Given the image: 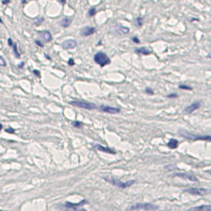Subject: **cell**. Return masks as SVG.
Returning <instances> with one entry per match:
<instances>
[{"label": "cell", "instance_id": "cell-1", "mask_svg": "<svg viewBox=\"0 0 211 211\" xmlns=\"http://www.w3.org/2000/svg\"><path fill=\"white\" fill-rule=\"evenodd\" d=\"M69 104L74 107L83 108V109H88V110H95L98 109V106L95 103H91V102L85 101V100H72L69 101Z\"/></svg>", "mask_w": 211, "mask_h": 211}, {"label": "cell", "instance_id": "cell-2", "mask_svg": "<svg viewBox=\"0 0 211 211\" xmlns=\"http://www.w3.org/2000/svg\"><path fill=\"white\" fill-rule=\"evenodd\" d=\"M104 180L106 181V182H109L110 184L114 185V187H118V189H128V187H130L131 185H133L135 183V180H129V181H126V182H122V181L118 180V179L116 178H111V177H104Z\"/></svg>", "mask_w": 211, "mask_h": 211}, {"label": "cell", "instance_id": "cell-3", "mask_svg": "<svg viewBox=\"0 0 211 211\" xmlns=\"http://www.w3.org/2000/svg\"><path fill=\"white\" fill-rule=\"evenodd\" d=\"M94 61H95L96 64L100 66V67H104L106 65H109L110 64V59L107 55H106L104 52H99L97 53L95 56H94Z\"/></svg>", "mask_w": 211, "mask_h": 211}, {"label": "cell", "instance_id": "cell-4", "mask_svg": "<svg viewBox=\"0 0 211 211\" xmlns=\"http://www.w3.org/2000/svg\"><path fill=\"white\" fill-rule=\"evenodd\" d=\"M180 136H182L183 138L189 139V140H203V141H210L211 142V136H201V135H195L192 134V133H189L187 131H180L179 132Z\"/></svg>", "mask_w": 211, "mask_h": 211}, {"label": "cell", "instance_id": "cell-5", "mask_svg": "<svg viewBox=\"0 0 211 211\" xmlns=\"http://www.w3.org/2000/svg\"><path fill=\"white\" fill-rule=\"evenodd\" d=\"M88 201L87 200H83V201L78 202V203H71V202H66L65 204H64V207L66 208V209L68 210H71V211H85V209H83V208H79L81 207V206H83L85 204H87Z\"/></svg>", "mask_w": 211, "mask_h": 211}, {"label": "cell", "instance_id": "cell-6", "mask_svg": "<svg viewBox=\"0 0 211 211\" xmlns=\"http://www.w3.org/2000/svg\"><path fill=\"white\" fill-rule=\"evenodd\" d=\"M138 209H143V210H156L159 209V206L154 205L150 203H138L135 205L131 206L130 210H138Z\"/></svg>", "mask_w": 211, "mask_h": 211}, {"label": "cell", "instance_id": "cell-7", "mask_svg": "<svg viewBox=\"0 0 211 211\" xmlns=\"http://www.w3.org/2000/svg\"><path fill=\"white\" fill-rule=\"evenodd\" d=\"M185 193L189 194V195L193 196H204L206 194L209 193V191L206 189H203V187H191V189H184Z\"/></svg>", "mask_w": 211, "mask_h": 211}, {"label": "cell", "instance_id": "cell-8", "mask_svg": "<svg viewBox=\"0 0 211 211\" xmlns=\"http://www.w3.org/2000/svg\"><path fill=\"white\" fill-rule=\"evenodd\" d=\"M98 109L102 112H105L108 114H116L121 112L120 107H114V106H109V105H100Z\"/></svg>", "mask_w": 211, "mask_h": 211}, {"label": "cell", "instance_id": "cell-9", "mask_svg": "<svg viewBox=\"0 0 211 211\" xmlns=\"http://www.w3.org/2000/svg\"><path fill=\"white\" fill-rule=\"evenodd\" d=\"M200 107H201V101H195L192 104H189V106H187V107L183 109V112H184L185 114H191L193 113V112H195L196 110L199 109Z\"/></svg>", "mask_w": 211, "mask_h": 211}, {"label": "cell", "instance_id": "cell-10", "mask_svg": "<svg viewBox=\"0 0 211 211\" xmlns=\"http://www.w3.org/2000/svg\"><path fill=\"white\" fill-rule=\"evenodd\" d=\"M93 149L99 150V151H102V152H107V154H116V150L111 149V148L108 147V146H103L101 145V144H95V145L93 146Z\"/></svg>", "mask_w": 211, "mask_h": 211}, {"label": "cell", "instance_id": "cell-11", "mask_svg": "<svg viewBox=\"0 0 211 211\" xmlns=\"http://www.w3.org/2000/svg\"><path fill=\"white\" fill-rule=\"evenodd\" d=\"M95 32H96L95 27H89V26L83 27L80 30V36L87 37V36H90V35H93Z\"/></svg>", "mask_w": 211, "mask_h": 211}, {"label": "cell", "instance_id": "cell-12", "mask_svg": "<svg viewBox=\"0 0 211 211\" xmlns=\"http://www.w3.org/2000/svg\"><path fill=\"white\" fill-rule=\"evenodd\" d=\"M62 47L64 50H73L76 47V41L74 39H66L62 43Z\"/></svg>", "mask_w": 211, "mask_h": 211}, {"label": "cell", "instance_id": "cell-13", "mask_svg": "<svg viewBox=\"0 0 211 211\" xmlns=\"http://www.w3.org/2000/svg\"><path fill=\"white\" fill-rule=\"evenodd\" d=\"M174 176L180 177V178H182V179H187V180L194 181V182H197V181H199V179H198L196 176H194V175H191V174H187V173H176V174H174Z\"/></svg>", "mask_w": 211, "mask_h": 211}, {"label": "cell", "instance_id": "cell-14", "mask_svg": "<svg viewBox=\"0 0 211 211\" xmlns=\"http://www.w3.org/2000/svg\"><path fill=\"white\" fill-rule=\"evenodd\" d=\"M39 36L41 37V39H42L44 42H50V41L52 40V34L50 31L47 30H44V31H41V32H39Z\"/></svg>", "mask_w": 211, "mask_h": 211}, {"label": "cell", "instance_id": "cell-15", "mask_svg": "<svg viewBox=\"0 0 211 211\" xmlns=\"http://www.w3.org/2000/svg\"><path fill=\"white\" fill-rule=\"evenodd\" d=\"M187 211H211V205H200L197 207H192Z\"/></svg>", "mask_w": 211, "mask_h": 211}, {"label": "cell", "instance_id": "cell-16", "mask_svg": "<svg viewBox=\"0 0 211 211\" xmlns=\"http://www.w3.org/2000/svg\"><path fill=\"white\" fill-rule=\"evenodd\" d=\"M135 52H136L137 54H140V55H144V56H148V55H150V53H151V52L148 50V47H145L136 49Z\"/></svg>", "mask_w": 211, "mask_h": 211}, {"label": "cell", "instance_id": "cell-17", "mask_svg": "<svg viewBox=\"0 0 211 211\" xmlns=\"http://www.w3.org/2000/svg\"><path fill=\"white\" fill-rule=\"evenodd\" d=\"M71 22H72V20H71V18H68V17H65V18H63L61 20V22H60V24H61V26L63 27V28H67V27L70 26Z\"/></svg>", "mask_w": 211, "mask_h": 211}, {"label": "cell", "instance_id": "cell-18", "mask_svg": "<svg viewBox=\"0 0 211 211\" xmlns=\"http://www.w3.org/2000/svg\"><path fill=\"white\" fill-rule=\"evenodd\" d=\"M167 146H168L169 148H171V149H175V148L178 147V140L173 138L170 139L168 143H167Z\"/></svg>", "mask_w": 211, "mask_h": 211}, {"label": "cell", "instance_id": "cell-19", "mask_svg": "<svg viewBox=\"0 0 211 211\" xmlns=\"http://www.w3.org/2000/svg\"><path fill=\"white\" fill-rule=\"evenodd\" d=\"M118 28L116 29V32H118L120 34H128L129 33V28L122 26V25H118Z\"/></svg>", "mask_w": 211, "mask_h": 211}, {"label": "cell", "instance_id": "cell-20", "mask_svg": "<svg viewBox=\"0 0 211 211\" xmlns=\"http://www.w3.org/2000/svg\"><path fill=\"white\" fill-rule=\"evenodd\" d=\"M11 47H12V51H14V55H16V57L18 58V59H20V58H21V54H20V52H19V50H18V45H17V43H14Z\"/></svg>", "mask_w": 211, "mask_h": 211}, {"label": "cell", "instance_id": "cell-21", "mask_svg": "<svg viewBox=\"0 0 211 211\" xmlns=\"http://www.w3.org/2000/svg\"><path fill=\"white\" fill-rule=\"evenodd\" d=\"M72 126L74 127V128H76V129H79V128H81V127L83 126V124L81 122H79V121H74V122L72 123Z\"/></svg>", "mask_w": 211, "mask_h": 211}, {"label": "cell", "instance_id": "cell-22", "mask_svg": "<svg viewBox=\"0 0 211 211\" xmlns=\"http://www.w3.org/2000/svg\"><path fill=\"white\" fill-rule=\"evenodd\" d=\"M178 88L181 90H187V91H192V90H193V88L189 87V85H179Z\"/></svg>", "mask_w": 211, "mask_h": 211}, {"label": "cell", "instance_id": "cell-23", "mask_svg": "<svg viewBox=\"0 0 211 211\" xmlns=\"http://www.w3.org/2000/svg\"><path fill=\"white\" fill-rule=\"evenodd\" d=\"M96 12H97V10H96L95 7H92L91 9L89 10V16L90 17H94L96 14Z\"/></svg>", "mask_w": 211, "mask_h": 211}, {"label": "cell", "instance_id": "cell-24", "mask_svg": "<svg viewBox=\"0 0 211 211\" xmlns=\"http://www.w3.org/2000/svg\"><path fill=\"white\" fill-rule=\"evenodd\" d=\"M136 23H137V26L141 27L142 25H143V19L140 18V17H139V18H137L136 19Z\"/></svg>", "mask_w": 211, "mask_h": 211}, {"label": "cell", "instance_id": "cell-25", "mask_svg": "<svg viewBox=\"0 0 211 211\" xmlns=\"http://www.w3.org/2000/svg\"><path fill=\"white\" fill-rule=\"evenodd\" d=\"M145 93L148 94V95H154V92L152 91V89H150V88H146V89H145Z\"/></svg>", "mask_w": 211, "mask_h": 211}, {"label": "cell", "instance_id": "cell-26", "mask_svg": "<svg viewBox=\"0 0 211 211\" xmlns=\"http://www.w3.org/2000/svg\"><path fill=\"white\" fill-rule=\"evenodd\" d=\"M177 97H178V95H177L176 93H172L167 95V98H169V99H173V98H177Z\"/></svg>", "mask_w": 211, "mask_h": 211}, {"label": "cell", "instance_id": "cell-27", "mask_svg": "<svg viewBox=\"0 0 211 211\" xmlns=\"http://www.w3.org/2000/svg\"><path fill=\"white\" fill-rule=\"evenodd\" d=\"M132 41L134 43H137V44H138V43H140V40H139V38L137 36H134V37H132Z\"/></svg>", "mask_w": 211, "mask_h": 211}, {"label": "cell", "instance_id": "cell-28", "mask_svg": "<svg viewBox=\"0 0 211 211\" xmlns=\"http://www.w3.org/2000/svg\"><path fill=\"white\" fill-rule=\"evenodd\" d=\"M0 62H1V66H2V67H5V66H6V62H5V60H4L3 57H0Z\"/></svg>", "mask_w": 211, "mask_h": 211}, {"label": "cell", "instance_id": "cell-29", "mask_svg": "<svg viewBox=\"0 0 211 211\" xmlns=\"http://www.w3.org/2000/svg\"><path fill=\"white\" fill-rule=\"evenodd\" d=\"M5 132L11 133V134H14V130L12 128H6V129H5Z\"/></svg>", "mask_w": 211, "mask_h": 211}, {"label": "cell", "instance_id": "cell-30", "mask_svg": "<svg viewBox=\"0 0 211 211\" xmlns=\"http://www.w3.org/2000/svg\"><path fill=\"white\" fill-rule=\"evenodd\" d=\"M35 43H36V44L38 45V47H43V45H44L42 42H40L39 40H35Z\"/></svg>", "mask_w": 211, "mask_h": 211}, {"label": "cell", "instance_id": "cell-31", "mask_svg": "<svg viewBox=\"0 0 211 211\" xmlns=\"http://www.w3.org/2000/svg\"><path fill=\"white\" fill-rule=\"evenodd\" d=\"M7 43H8V45H9L10 47H11L12 44H14V42H12V39H11V38H8V39H7Z\"/></svg>", "mask_w": 211, "mask_h": 211}, {"label": "cell", "instance_id": "cell-32", "mask_svg": "<svg viewBox=\"0 0 211 211\" xmlns=\"http://www.w3.org/2000/svg\"><path fill=\"white\" fill-rule=\"evenodd\" d=\"M37 20H38V21H37V22L35 23V24H36V25H39V24H40V23H42V22H43V18H39V19H37Z\"/></svg>", "mask_w": 211, "mask_h": 211}, {"label": "cell", "instance_id": "cell-33", "mask_svg": "<svg viewBox=\"0 0 211 211\" xmlns=\"http://www.w3.org/2000/svg\"><path fill=\"white\" fill-rule=\"evenodd\" d=\"M68 65H69V66L74 65V61H73V59H69V61H68Z\"/></svg>", "mask_w": 211, "mask_h": 211}, {"label": "cell", "instance_id": "cell-34", "mask_svg": "<svg viewBox=\"0 0 211 211\" xmlns=\"http://www.w3.org/2000/svg\"><path fill=\"white\" fill-rule=\"evenodd\" d=\"M8 3H10V0H2V4H8Z\"/></svg>", "mask_w": 211, "mask_h": 211}, {"label": "cell", "instance_id": "cell-35", "mask_svg": "<svg viewBox=\"0 0 211 211\" xmlns=\"http://www.w3.org/2000/svg\"><path fill=\"white\" fill-rule=\"evenodd\" d=\"M33 73H35V75H36V76H40V74H39V71L38 70H33Z\"/></svg>", "mask_w": 211, "mask_h": 211}, {"label": "cell", "instance_id": "cell-36", "mask_svg": "<svg viewBox=\"0 0 211 211\" xmlns=\"http://www.w3.org/2000/svg\"><path fill=\"white\" fill-rule=\"evenodd\" d=\"M60 2H61V4H65L66 3V0H59Z\"/></svg>", "mask_w": 211, "mask_h": 211}, {"label": "cell", "instance_id": "cell-37", "mask_svg": "<svg viewBox=\"0 0 211 211\" xmlns=\"http://www.w3.org/2000/svg\"><path fill=\"white\" fill-rule=\"evenodd\" d=\"M23 65H24V63H23V62H22V63H20V64H19V68H22Z\"/></svg>", "mask_w": 211, "mask_h": 211}, {"label": "cell", "instance_id": "cell-38", "mask_svg": "<svg viewBox=\"0 0 211 211\" xmlns=\"http://www.w3.org/2000/svg\"><path fill=\"white\" fill-rule=\"evenodd\" d=\"M26 2H27L26 0H22V3H23V4H25V3H26Z\"/></svg>", "mask_w": 211, "mask_h": 211}, {"label": "cell", "instance_id": "cell-39", "mask_svg": "<svg viewBox=\"0 0 211 211\" xmlns=\"http://www.w3.org/2000/svg\"><path fill=\"white\" fill-rule=\"evenodd\" d=\"M208 58H210V59H211V53L208 54Z\"/></svg>", "mask_w": 211, "mask_h": 211}]
</instances>
